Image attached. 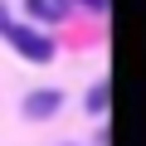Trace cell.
Returning a JSON list of instances; mask_svg holds the SVG:
<instances>
[{
    "mask_svg": "<svg viewBox=\"0 0 146 146\" xmlns=\"http://www.w3.org/2000/svg\"><path fill=\"white\" fill-rule=\"evenodd\" d=\"M5 39H10L29 63H49V58H54V39H44V34L29 29V25H5Z\"/></svg>",
    "mask_w": 146,
    "mask_h": 146,
    "instance_id": "obj_1",
    "label": "cell"
},
{
    "mask_svg": "<svg viewBox=\"0 0 146 146\" xmlns=\"http://www.w3.org/2000/svg\"><path fill=\"white\" fill-rule=\"evenodd\" d=\"M58 102H63V93H58V88H39V93H29V98H25V117L44 122V117H54V112H58Z\"/></svg>",
    "mask_w": 146,
    "mask_h": 146,
    "instance_id": "obj_2",
    "label": "cell"
},
{
    "mask_svg": "<svg viewBox=\"0 0 146 146\" xmlns=\"http://www.w3.org/2000/svg\"><path fill=\"white\" fill-rule=\"evenodd\" d=\"M107 83H93V93H88V112H107Z\"/></svg>",
    "mask_w": 146,
    "mask_h": 146,
    "instance_id": "obj_3",
    "label": "cell"
},
{
    "mask_svg": "<svg viewBox=\"0 0 146 146\" xmlns=\"http://www.w3.org/2000/svg\"><path fill=\"white\" fill-rule=\"evenodd\" d=\"M25 5H29V15H44V20H54V15H49V0H25Z\"/></svg>",
    "mask_w": 146,
    "mask_h": 146,
    "instance_id": "obj_4",
    "label": "cell"
},
{
    "mask_svg": "<svg viewBox=\"0 0 146 146\" xmlns=\"http://www.w3.org/2000/svg\"><path fill=\"white\" fill-rule=\"evenodd\" d=\"M88 5H93V10H107V0H88Z\"/></svg>",
    "mask_w": 146,
    "mask_h": 146,
    "instance_id": "obj_5",
    "label": "cell"
},
{
    "mask_svg": "<svg viewBox=\"0 0 146 146\" xmlns=\"http://www.w3.org/2000/svg\"><path fill=\"white\" fill-rule=\"evenodd\" d=\"M5 25H10V20H5V10H0V29H5Z\"/></svg>",
    "mask_w": 146,
    "mask_h": 146,
    "instance_id": "obj_6",
    "label": "cell"
}]
</instances>
